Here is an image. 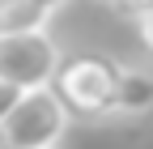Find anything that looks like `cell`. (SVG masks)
<instances>
[{
    "instance_id": "ba28073f",
    "label": "cell",
    "mask_w": 153,
    "mask_h": 149,
    "mask_svg": "<svg viewBox=\"0 0 153 149\" xmlns=\"http://www.w3.org/2000/svg\"><path fill=\"white\" fill-rule=\"evenodd\" d=\"M136 30H140V43H145V51L153 55V13H145V17H136Z\"/></svg>"
},
{
    "instance_id": "8992f818",
    "label": "cell",
    "mask_w": 153,
    "mask_h": 149,
    "mask_svg": "<svg viewBox=\"0 0 153 149\" xmlns=\"http://www.w3.org/2000/svg\"><path fill=\"white\" fill-rule=\"evenodd\" d=\"M22 94H26L22 85H13V81H0V128H4V119L13 115V107L22 102Z\"/></svg>"
},
{
    "instance_id": "277c9868",
    "label": "cell",
    "mask_w": 153,
    "mask_h": 149,
    "mask_svg": "<svg viewBox=\"0 0 153 149\" xmlns=\"http://www.w3.org/2000/svg\"><path fill=\"white\" fill-rule=\"evenodd\" d=\"M68 0H0V34H26V30H47L55 9Z\"/></svg>"
},
{
    "instance_id": "7a4b0ae2",
    "label": "cell",
    "mask_w": 153,
    "mask_h": 149,
    "mask_svg": "<svg viewBox=\"0 0 153 149\" xmlns=\"http://www.w3.org/2000/svg\"><path fill=\"white\" fill-rule=\"evenodd\" d=\"M68 119H72V111L55 94V85L26 89L22 102L13 107V115L4 119V128H0V149H55Z\"/></svg>"
},
{
    "instance_id": "3957f363",
    "label": "cell",
    "mask_w": 153,
    "mask_h": 149,
    "mask_svg": "<svg viewBox=\"0 0 153 149\" xmlns=\"http://www.w3.org/2000/svg\"><path fill=\"white\" fill-rule=\"evenodd\" d=\"M64 55L47 30H26V34H0V81H13L22 89L51 85L60 72Z\"/></svg>"
},
{
    "instance_id": "52a82bcc",
    "label": "cell",
    "mask_w": 153,
    "mask_h": 149,
    "mask_svg": "<svg viewBox=\"0 0 153 149\" xmlns=\"http://www.w3.org/2000/svg\"><path fill=\"white\" fill-rule=\"evenodd\" d=\"M115 9L123 17H145V13H153V0H115Z\"/></svg>"
},
{
    "instance_id": "5b68a950",
    "label": "cell",
    "mask_w": 153,
    "mask_h": 149,
    "mask_svg": "<svg viewBox=\"0 0 153 149\" xmlns=\"http://www.w3.org/2000/svg\"><path fill=\"white\" fill-rule=\"evenodd\" d=\"M153 111V72L140 64H123L119 77V98H115V115L119 119H136Z\"/></svg>"
},
{
    "instance_id": "6da1fadb",
    "label": "cell",
    "mask_w": 153,
    "mask_h": 149,
    "mask_svg": "<svg viewBox=\"0 0 153 149\" xmlns=\"http://www.w3.org/2000/svg\"><path fill=\"white\" fill-rule=\"evenodd\" d=\"M119 77H123L119 60H111L102 51H81L60 64L51 85L72 111V119H111L115 98H119Z\"/></svg>"
},
{
    "instance_id": "9c48e42d",
    "label": "cell",
    "mask_w": 153,
    "mask_h": 149,
    "mask_svg": "<svg viewBox=\"0 0 153 149\" xmlns=\"http://www.w3.org/2000/svg\"><path fill=\"white\" fill-rule=\"evenodd\" d=\"M111 4H115V0H111Z\"/></svg>"
}]
</instances>
